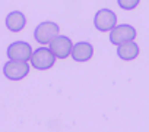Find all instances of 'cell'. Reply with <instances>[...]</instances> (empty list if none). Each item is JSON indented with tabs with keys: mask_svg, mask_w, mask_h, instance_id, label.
I'll return each instance as SVG.
<instances>
[{
	"mask_svg": "<svg viewBox=\"0 0 149 132\" xmlns=\"http://www.w3.org/2000/svg\"><path fill=\"white\" fill-rule=\"evenodd\" d=\"M50 50L54 53V56L57 59H67L72 54L73 50V41L66 37V35H57L50 44H48Z\"/></svg>",
	"mask_w": 149,
	"mask_h": 132,
	"instance_id": "52a82bcc",
	"label": "cell"
},
{
	"mask_svg": "<svg viewBox=\"0 0 149 132\" xmlns=\"http://www.w3.org/2000/svg\"><path fill=\"white\" fill-rule=\"evenodd\" d=\"M56 59L57 57L50 50V47L42 46V47H38L37 50H34L29 63H31V66H34V68L38 69V71H47V69H50V68L54 66Z\"/></svg>",
	"mask_w": 149,
	"mask_h": 132,
	"instance_id": "6da1fadb",
	"label": "cell"
},
{
	"mask_svg": "<svg viewBox=\"0 0 149 132\" xmlns=\"http://www.w3.org/2000/svg\"><path fill=\"white\" fill-rule=\"evenodd\" d=\"M34 50L29 43L26 41H15L8 47V57L9 60H19V62H29Z\"/></svg>",
	"mask_w": 149,
	"mask_h": 132,
	"instance_id": "5b68a950",
	"label": "cell"
},
{
	"mask_svg": "<svg viewBox=\"0 0 149 132\" xmlns=\"http://www.w3.org/2000/svg\"><path fill=\"white\" fill-rule=\"evenodd\" d=\"M5 24H6V28H8L9 31H12V32H19V31H22V29L25 28V25H26V18H25V15H24L22 12L13 11V12H10V13L6 16Z\"/></svg>",
	"mask_w": 149,
	"mask_h": 132,
	"instance_id": "9c48e42d",
	"label": "cell"
},
{
	"mask_svg": "<svg viewBox=\"0 0 149 132\" xmlns=\"http://www.w3.org/2000/svg\"><path fill=\"white\" fill-rule=\"evenodd\" d=\"M139 51L140 50H139V46H137L136 41H127V43L117 46V56L121 60H126V62L134 60L139 56Z\"/></svg>",
	"mask_w": 149,
	"mask_h": 132,
	"instance_id": "30bf717a",
	"label": "cell"
},
{
	"mask_svg": "<svg viewBox=\"0 0 149 132\" xmlns=\"http://www.w3.org/2000/svg\"><path fill=\"white\" fill-rule=\"evenodd\" d=\"M116 25H117V15L111 9H100L94 16V27L101 32L111 31Z\"/></svg>",
	"mask_w": 149,
	"mask_h": 132,
	"instance_id": "8992f818",
	"label": "cell"
},
{
	"mask_svg": "<svg viewBox=\"0 0 149 132\" xmlns=\"http://www.w3.org/2000/svg\"><path fill=\"white\" fill-rule=\"evenodd\" d=\"M140 0H117V5L123 9V11H133L139 6Z\"/></svg>",
	"mask_w": 149,
	"mask_h": 132,
	"instance_id": "8fae6325",
	"label": "cell"
},
{
	"mask_svg": "<svg viewBox=\"0 0 149 132\" xmlns=\"http://www.w3.org/2000/svg\"><path fill=\"white\" fill-rule=\"evenodd\" d=\"M134 38H136V29H134V27H132L129 24L116 25L110 31V43L114 46H120L127 41H134Z\"/></svg>",
	"mask_w": 149,
	"mask_h": 132,
	"instance_id": "277c9868",
	"label": "cell"
},
{
	"mask_svg": "<svg viewBox=\"0 0 149 132\" xmlns=\"http://www.w3.org/2000/svg\"><path fill=\"white\" fill-rule=\"evenodd\" d=\"M31 69V63L19 60H8L3 65V75L10 81H21L28 77Z\"/></svg>",
	"mask_w": 149,
	"mask_h": 132,
	"instance_id": "3957f363",
	"label": "cell"
},
{
	"mask_svg": "<svg viewBox=\"0 0 149 132\" xmlns=\"http://www.w3.org/2000/svg\"><path fill=\"white\" fill-rule=\"evenodd\" d=\"M60 32V27L53 22V21H45L37 25V28L34 29V38L37 43H40L41 46H48Z\"/></svg>",
	"mask_w": 149,
	"mask_h": 132,
	"instance_id": "7a4b0ae2",
	"label": "cell"
},
{
	"mask_svg": "<svg viewBox=\"0 0 149 132\" xmlns=\"http://www.w3.org/2000/svg\"><path fill=\"white\" fill-rule=\"evenodd\" d=\"M92 56H94V47H92L91 43H88V41H79L76 44H73V50H72L70 57L74 62L84 63V62L91 60Z\"/></svg>",
	"mask_w": 149,
	"mask_h": 132,
	"instance_id": "ba28073f",
	"label": "cell"
}]
</instances>
